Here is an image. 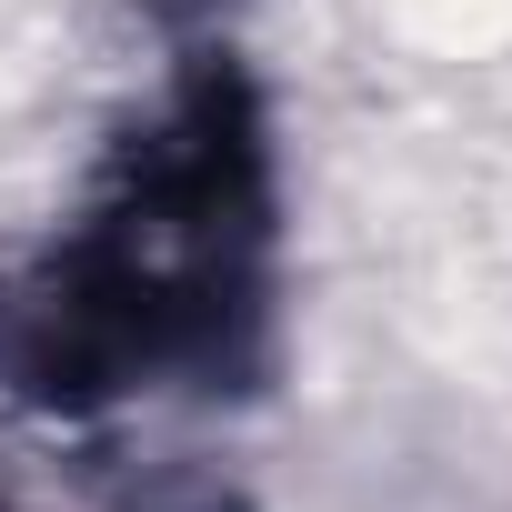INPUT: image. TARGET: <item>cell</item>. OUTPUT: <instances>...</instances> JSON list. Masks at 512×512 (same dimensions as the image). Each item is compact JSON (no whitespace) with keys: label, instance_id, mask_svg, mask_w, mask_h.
<instances>
[{"label":"cell","instance_id":"cell-1","mask_svg":"<svg viewBox=\"0 0 512 512\" xmlns=\"http://www.w3.org/2000/svg\"><path fill=\"white\" fill-rule=\"evenodd\" d=\"M251 241H262V161L231 71H211L141 141V181L31 292L0 302V372L51 402H91L141 392L181 362H221L231 322L251 312Z\"/></svg>","mask_w":512,"mask_h":512}]
</instances>
